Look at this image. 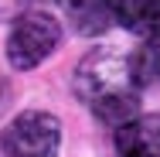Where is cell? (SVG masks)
I'll list each match as a JSON object with an SVG mask.
<instances>
[{
    "mask_svg": "<svg viewBox=\"0 0 160 157\" xmlns=\"http://www.w3.org/2000/svg\"><path fill=\"white\" fill-rule=\"evenodd\" d=\"M72 86L75 96L92 109V116L106 126H119L140 113V86L133 79L129 58L109 48L85 55L75 68Z\"/></svg>",
    "mask_w": 160,
    "mask_h": 157,
    "instance_id": "cell-1",
    "label": "cell"
},
{
    "mask_svg": "<svg viewBox=\"0 0 160 157\" xmlns=\"http://www.w3.org/2000/svg\"><path fill=\"white\" fill-rule=\"evenodd\" d=\"M62 44V24L48 10H24L7 31V62L17 72H31L51 58Z\"/></svg>",
    "mask_w": 160,
    "mask_h": 157,
    "instance_id": "cell-2",
    "label": "cell"
},
{
    "mask_svg": "<svg viewBox=\"0 0 160 157\" xmlns=\"http://www.w3.org/2000/svg\"><path fill=\"white\" fill-rule=\"evenodd\" d=\"M0 147L7 157H58L62 123L44 109H24L3 126Z\"/></svg>",
    "mask_w": 160,
    "mask_h": 157,
    "instance_id": "cell-3",
    "label": "cell"
},
{
    "mask_svg": "<svg viewBox=\"0 0 160 157\" xmlns=\"http://www.w3.org/2000/svg\"><path fill=\"white\" fill-rule=\"evenodd\" d=\"M116 154L119 157H160V113L133 116L116 126Z\"/></svg>",
    "mask_w": 160,
    "mask_h": 157,
    "instance_id": "cell-4",
    "label": "cell"
},
{
    "mask_svg": "<svg viewBox=\"0 0 160 157\" xmlns=\"http://www.w3.org/2000/svg\"><path fill=\"white\" fill-rule=\"evenodd\" d=\"M58 7L65 10L72 31L82 38L106 34L116 21V0H58Z\"/></svg>",
    "mask_w": 160,
    "mask_h": 157,
    "instance_id": "cell-5",
    "label": "cell"
},
{
    "mask_svg": "<svg viewBox=\"0 0 160 157\" xmlns=\"http://www.w3.org/2000/svg\"><path fill=\"white\" fill-rule=\"evenodd\" d=\"M116 21L133 34H150L160 28V0H116Z\"/></svg>",
    "mask_w": 160,
    "mask_h": 157,
    "instance_id": "cell-6",
    "label": "cell"
},
{
    "mask_svg": "<svg viewBox=\"0 0 160 157\" xmlns=\"http://www.w3.org/2000/svg\"><path fill=\"white\" fill-rule=\"evenodd\" d=\"M129 68L136 86H157L160 82V34H150L133 55H129Z\"/></svg>",
    "mask_w": 160,
    "mask_h": 157,
    "instance_id": "cell-7",
    "label": "cell"
}]
</instances>
